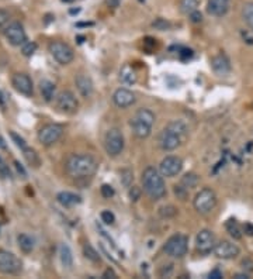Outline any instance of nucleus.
I'll use <instances>...</instances> for the list:
<instances>
[{"label": "nucleus", "mask_w": 253, "mask_h": 279, "mask_svg": "<svg viewBox=\"0 0 253 279\" xmlns=\"http://www.w3.org/2000/svg\"><path fill=\"white\" fill-rule=\"evenodd\" d=\"M65 171L69 177L75 179L90 178L97 171V161L89 154H72L66 159Z\"/></svg>", "instance_id": "nucleus-1"}, {"label": "nucleus", "mask_w": 253, "mask_h": 279, "mask_svg": "<svg viewBox=\"0 0 253 279\" xmlns=\"http://www.w3.org/2000/svg\"><path fill=\"white\" fill-rule=\"evenodd\" d=\"M142 186L145 193L152 200H159L166 195V185L160 171L153 167H148L142 172Z\"/></svg>", "instance_id": "nucleus-2"}, {"label": "nucleus", "mask_w": 253, "mask_h": 279, "mask_svg": "<svg viewBox=\"0 0 253 279\" xmlns=\"http://www.w3.org/2000/svg\"><path fill=\"white\" fill-rule=\"evenodd\" d=\"M155 124V114L149 109H140L131 119V127L135 137L144 140L148 139Z\"/></svg>", "instance_id": "nucleus-3"}, {"label": "nucleus", "mask_w": 253, "mask_h": 279, "mask_svg": "<svg viewBox=\"0 0 253 279\" xmlns=\"http://www.w3.org/2000/svg\"><path fill=\"white\" fill-rule=\"evenodd\" d=\"M188 250V238L187 235L178 232L173 234L168 241L163 245V251L166 252V255L172 258H181L187 254Z\"/></svg>", "instance_id": "nucleus-4"}, {"label": "nucleus", "mask_w": 253, "mask_h": 279, "mask_svg": "<svg viewBox=\"0 0 253 279\" xmlns=\"http://www.w3.org/2000/svg\"><path fill=\"white\" fill-rule=\"evenodd\" d=\"M217 206L216 192L210 187L201 189L194 197V209L200 214L211 213Z\"/></svg>", "instance_id": "nucleus-5"}, {"label": "nucleus", "mask_w": 253, "mask_h": 279, "mask_svg": "<svg viewBox=\"0 0 253 279\" xmlns=\"http://www.w3.org/2000/svg\"><path fill=\"white\" fill-rule=\"evenodd\" d=\"M124 145H125V141H124V136L120 129L114 127L106 133L104 148L110 157H118L124 149Z\"/></svg>", "instance_id": "nucleus-6"}, {"label": "nucleus", "mask_w": 253, "mask_h": 279, "mask_svg": "<svg viewBox=\"0 0 253 279\" xmlns=\"http://www.w3.org/2000/svg\"><path fill=\"white\" fill-rule=\"evenodd\" d=\"M48 49L52 58L61 65H69L75 58V52L72 46L64 41H52L48 46Z\"/></svg>", "instance_id": "nucleus-7"}, {"label": "nucleus", "mask_w": 253, "mask_h": 279, "mask_svg": "<svg viewBox=\"0 0 253 279\" xmlns=\"http://www.w3.org/2000/svg\"><path fill=\"white\" fill-rule=\"evenodd\" d=\"M23 270V262L17 255L7 250H0V272L6 275H16Z\"/></svg>", "instance_id": "nucleus-8"}, {"label": "nucleus", "mask_w": 253, "mask_h": 279, "mask_svg": "<svg viewBox=\"0 0 253 279\" xmlns=\"http://www.w3.org/2000/svg\"><path fill=\"white\" fill-rule=\"evenodd\" d=\"M158 142H159V147L163 151H175L184 142V140L181 139L173 129H170L169 126H166L163 130L160 131Z\"/></svg>", "instance_id": "nucleus-9"}, {"label": "nucleus", "mask_w": 253, "mask_h": 279, "mask_svg": "<svg viewBox=\"0 0 253 279\" xmlns=\"http://www.w3.org/2000/svg\"><path fill=\"white\" fill-rule=\"evenodd\" d=\"M62 134H64V127L61 124H55V123L47 124L38 131V140L42 145L49 147V145L55 144L56 141L62 137Z\"/></svg>", "instance_id": "nucleus-10"}, {"label": "nucleus", "mask_w": 253, "mask_h": 279, "mask_svg": "<svg viewBox=\"0 0 253 279\" xmlns=\"http://www.w3.org/2000/svg\"><path fill=\"white\" fill-rule=\"evenodd\" d=\"M56 109L61 113H65V114H73L77 112L79 109V102L76 99V96L71 91H64L61 92L55 99Z\"/></svg>", "instance_id": "nucleus-11"}, {"label": "nucleus", "mask_w": 253, "mask_h": 279, "mask_svg": "<svg viewBox=\"0 0 253 279\" xmlns=\"http://www.w3.org/2000/svg\"><path fill=\"white\" fill-rule=\"evenodd\" d=\"M4 36L7 38L11 46H23L27 41V34L24 27L20 24L19 21H11L7 24V27L4 28Z\"/></svg>", "instance_id": "nucleus-12"}, {"label": "nucleus", "mask_w": 253, "mask_h": 279, "mask_svg": "<svg viewBox=\"0 0 253 279\" xmlns=\"http://www.w3.org/2000/svg\"><path fill=\"white\" fill-rule=\"evenodd\" d=\"M216 244H217L216 235H214V232H211V230L204 229V230H201V232L197 234L196 248L200 254L207 255V254H210L211 251H214Z\"/></svg>", "instance_id": "nucleus-13"}, {"label": "nucleus", "mask_w": 253, "mask_h": 279, "mask_svg": "<svg viewBox=\"0 0 253 279\" xmlns=\"http://www.w3.org/2000/svg\"><path fill=\"white\" fill-rule=\"evenodd\" d=\"M181 169H183V161L176 155H169L165 159H162L159 165L160 174L168 178L176 177L178 174L181 172Z\"/></svg>", "instance_id": "nucleus-14"}, {"label": "nucleus", "mask_w": 253, "mask_h": 279, "mask_svg": "<svg viewBox=\"0 0 253 279\" xmlns=\"http://www.w3.org/2000/svg\"><path fill=\"white\" fill-rule=\"evenodd\" d=\"M213 252L216 254V257L221 258V260H234L241 254V250L234 242L222 240V241L217 242Z\"/></svg>", "instance_id": "nucleus-15"}, {"label": "nucleus", "mask_w": 253, "mask_h": 279, "mask_svg": "<svg viewBox=\"0 0 253 279\" xmlns=\"http://www.w3.org/2000/svg\"><path fill=\"white\" fill-rule=\"evenodd\" d=\"M11 85L17 92L24 94V96H33V93H34V85H33V81L27 74L19 72V74L13 75Z\"/></svg>", "instance_id": "nucleus-16"}, {"label": "nucleus", "mask_w": 253, "mask_h": 279, "mask_svg": "<svg viewBox=\"0 0 253 279\" xmlns=\"http://www.w3.org/2000/svg\"><path fill=\"white\" fill-rule=\"evenodd\" d=\"M137 100V97H135V94L131 92V91H128V89H124V88H120V89H117L114 94H112V102L114 104L117 106V107H120V109H127V107H130L132 106L134 103Z\"/></svg>", "instance_id": "nucleus-17"}, {"label": "nucleus", "mask_w": 253, "mask_h": 279, "mask_svg": "<svg viewBox=\"0 0 253 279\" xmlns=\"http://www.w3.org/2000/svg\"><path fill=\"white\" fill-rule=\"evenodd\" d=\"M75 84L79 93L83 96L84 99H87L93 94V81L89 75L77 74L75 78Z\"/></svg>", "instance_id": "nucleus-18"}, {"label": "nucleus", "mask_w": 253, "mask_h": 279, "mask_svg": "<svg viewBox=\"0 0 253 279\" xmlns=\"http://www.w3.org/2000/svg\"><path fill=\"white\" fill-rule=\"evenodd\" d=\"M229 10V0H208L207 3V11L211 16L222 17Z\"/></svg>", "instance_id": "nucleus-19"}, {"label": "nucleus", "mask_w": 253, "mask_h": 279, "mask_svg": "<svg viewBox=\"0 0 253 279\" xmlns=\"http://www.w3.org/2000/svg\"><path fill=\"white\" fill-rule=\"evenodd\" d=\"M211 68L217 75H226L231 72V62L225 54H218L211 59Z\"/></svg>", "instance_id": "nucleus-20"}, {"label": "nucleus", "mask_w": 253, "mask_h": 279, "mask_svg": "<svg viewBox=\"0 0 253 279\" xmlns=\"http://www.w3.org/2000/svg\"><path fill=\"white\" fill-rule=\"evenodd\" d=\"M56 200L59 205H62L64 207H73V206L79 205L82 202V197L76 193H72V192H59L56 195Z\"/></svg>", "instance_id": "nucleus-21"}, {"label": "nucleus", "mask_w": 253, "mask_h": 279, "mask_svg": "<svg viewBox=\"0 0 253 279\" xmlns=\"http://www.w3.org/2000/svg\"><path fill=\"white\" fill-rule=\"evenodd\" d=\"M55 91L56 86L54 82L48 81V79H44L41 81L39 84V92H41V96L45 102H51L54 97H55Z\"/></svg>", "instance_id": "nucleus-22"}, {"label": "nucleus", "mask_w": 253, "mask_h": 279, "mask_svg": "<svg viewBox=\"0 0 253 279\" xmlns=\"http://www.w3.org/2000/svg\"><path fill=\"white\" fill-rule=\"evenodd\" d=\"M120 79H121L122 84L125 85H135L138 81V75L134 71L130 64H125L122 66L121 71H120Z\"/></svg>", "instance_id": "nucleus-23"}, {"label": "nucleus", "mask_w": 253, "mask_h": 279, "mask_svg": "<svg viewBox=\"0 0 253 279\" xmlns=\"http://www.w3.org/2000/svg\"><path fill=\"white\" fill-rule=\"evenodd\" d=\"M59 258L62 265L65 267L66 270H71L73 265V255H72V250L69 248L68 244H61L59 247Z\"/></svg>", "instance_id": "nucleus-24"}, {"label": "nucleus", "mask_w": 253, "mask_h": 279, "mask_svg": "<svg viewBox=\"0 0 253 279\" xmlns=\"http://www.w3.org/2000/svg\"><path fill=\"white\" fill-rule=\"evenodd\" d=\"M225 229L229 232V235L235 238V240H241L244 235V229H241L239 223L236 222V219H228L225 223Z\"/></svg>", "instance_id": "nucleus-25"}, {"label": "nucleus", "mask_w": 253, "mask_h": 279, "mask_svg": "<svg viewBox=\"0 0 253 279\" xmlns=\"http://www.w3.org/2000/svg\"><path fill=\"white\" fill-rule=\"evenodd\" d=\"M17 242H19L20 250L24 252V254H30V252H33V250H34V238L30 237L28 234H24V232L19 234Z\"/></svg>", "instance_id": "nucleus-26"}, {"label": "nucleus", "mask_w": 253, "mask_h": 279, "mask_svg": "<svg viewBox=\"0 0 253 279\" xmlns=\"http://www.w3.org/2000/svg\"><path fill=\"white\" fill-rule=\"evenodd\" d=\"M198 182H200L198 175L194 174V172H188V174H186L184 177L181 178L180 185L184 186L186 189H193V187H196V186L198 185Z\"/></svg>", "instance_id": "nucleus-27"}, {"label": "nucleus", "mask_w": 253, "mask_h": 279, "mask_svg": "<svg viewBox=\"0 0 253 279\" xmlns=\"http://www.w3.org/2000/svg\"><path fill=\"white\" fill-rule=\"evenodd\" d=\"M168 126L170 127V129H173V130L176 131L179 136L186 141V139H187V134H188V129H187V126H186L183 121H180V120L170 121Z\"/></svg>", "instance_id": "nucleus-28"}, {"label": "nucleus", "mask_w": 253, "mask_h": 279, "mask_svg": "<svg viewBox=\"0 0 253 279\" xmlns=\"http://www.w3.org/2000/svg\"><path fill=\"white\" fill-rule=\"evenodd\" d=\"M198 6H200L198 0H180V10L184 14H190V13L198 10Z\"/></svg>", "instance_id": "nucleus-29"}, {"label": "nucleus", "mask_w": 253, "mask_h": 279, "mask_svg": "<svg viewBox=\"0 0 253 279\" xmlns=\"http://www.w3.org/2000/svg\"><path fill=\"white\" fill-rule=\"evenodd\" d=\"M242 17H244L245 23L252 28L253 31V1L245 3L244 9H242Z\"/></svg>", "instance_id": "nucleus-30"}, {"label": "nucleus", "mask_w": 253, "mask_h": 279, "mask_svg": "<svg viewBox=\"0 0 253 279\" xmlns=\"http://www.w3.org/2000/svg\"><path fill=\"white\" fill-rule=\"evenodd\" d=\"M83 254L84 257L89 261H92V262H100V260H102V258H100V254L96 251L89 242H86L83 245Z\"/></svg>", "instance_id": "nucleus-31"}, {"label": "nucleus", "mask_w": 253, "mask_h": 279, "mask_svg": "<svg viewBox=\"0 0 253 279\" xmlns=\"http://www.w3.org/2000/svg\"><path fill=\"white\" fill-rule=\"evenodd\" d=\"M23 154H24V158L27 161L30 165H33V167L37 168L39 165V158H38V154L34 151V149L31 148H26L23 149Z\"/></svg>", "instance_id": "nucleus-32"}, {"label": "nucleus", "mask_w": 253, "mask_h": 279, "mask_svg": "<svg viewBox=\"0 0 253 279\" xmlns=\"http://www.w3.org/2000/svg\"><path fill=\"white\" fill-rule=\"evenodd\" d=\"M36 51H37V43H34V41H26L21 46V52L24 56H33Z\"/></svg>", "instance_id": "nucleus-33"}, {"label": "nucleus", "mask_w": 253, "mask_h": 279, "mask_svg": "<svg viewBox=\"0 0 253 279\" xmlns=\"http://www.w3.org/2000/svg\"><path fill=\"white\" fill-rule=\"evenodd\" d=\"M132 181H134V174H132V171H130V169H122L121 171L122 185L130 187L132 184Z\"/></svg>", "instance_id": "nucleus-34"}, {"label": "nucleus", "mask_w": 253, "mask_h": 279, "mask_svg": "<svg viewBox=\"0 0 253 279\" xmlns=\"http://www.w3.org/2000/svg\"><path fill=\"white\" fill-rule=\"evenodd\" d=\"M10 137H11V140L14 141V144L19 147V148L21 149H26L28 147L27 142H26V140L23 139V137H20L17 133H14V131H10Z\"/></svg>", "instance_id": "nucleus-35"}, {"label": "nucleus", "mask_w": 253, "mask_h": 279, "mask_svg": "<svg viewBox=\"0 0 253 279\" xmlns=\"http://www.w3.org/2000/svg\"><path fill=\"white\" fill-rule=\"evenodd\" d=\"M152 27H155L156 30H160V31H165V30H169V28H170V23H169L168 20L159 17V19H156L152 23Z\"/></svg>", "instance_id": "nucleus-36"}, {"label": "nucleus", "mask_w": 253, "mask_h": 279, "mask_svg": "<svg viewBox=\"0 0 253 279\" xmlns=\"http://www.w3.org/2000/svg\"><path fill=\"white\" fill-rule=\"evenodd\" d=\"M176 213H178V210H176L175 206H165V207L160 209L162 217H173V216H176Z\"/></svg>", "instance_id": "nucleus-37"}, {"label": "nucleus", "mask_w": 253, "mask_h": 279, "mask_svg": "<svg viewBox=\"0 0 253 279\" xmlns=\"http://www.w3.org/2000/svg\"><path fill=\"white\" fill-rule=\"evenodd\" d=\"M10 21V13L7 10L0 9V28H6Z\"/></svg>", "instance_id": "nucleus-38"}, {"label": "nucleus", "mask_w": 253, "mask_h": 279, "mask_svg": "<svg viewBox=\"0 0 253 279\" xmlns=\"http://www.w3.org/2000/svg\"><path fill=\"white\" fill-rule=\"evenodd\" d=\"M175 193H176V196L180 200H186L188 195V189H186L184 186L181 185H176L175 186Z\"/></svg>", "instance_id": "nucleus-39"}, {"label": "nucleus", "mask_w": 253, "mask_h": 279, "mask_svg": "<svg viewBox=\"0 0 253 279\" xmlns=\"http://www.w3.org/2000/svg\"><path fill=\"white\" fill-rule=\"evenodd\" d=\"M100 192H102V196H103L104 199H110L114 196V187L111 185H107V184H104L102 187H100Z\"/></svg>", "instance_id": "nucleus-40"}, {"label": "nucleus", "mask_w": 253, "mask_h": 279, "mask_svg": "<svg viewBox=\"0 0 253 279\" xmlns=\"http://www.w3.org/2000/svg\"><path fill=\"white\" fill-rule=\"evenodd\" d=\"M102 222L107 226H110L115 222V217L110 210H104V212H102Z\"/></svg>", "instance_id": "nucleus-41"}, {"label": "nucleus", "mask_w": 253, "mask_h": 279, "mask_svg": "<svg viewBox=\"0 0 253 279\" xmlns=\"http://www.w3.org/2000/svg\"><path fill=\"white\" fill-rule=\"evenodd\" d=\"M179 56H180L181 61H188V59L193 58V51H191L190 48H180Z\"/></svg>", "instance_id": "nucleus-42"}, {"label": "nucleus", "mask_w": 253, "mask_h": 279, "mask_svg": "<svg viewBox=\"0 0 253 279\" xmlns=\"http://www.w3.org/2000/svg\"><path fill=\"white\" fill-rule=\"evenodd\" d=\"M128 195H130V199H131L132 202H137L141 197V189L138 186H130Z\"/></svg>", "instance_id": "nucleus-43"}, {"label": "nucleus", "mask_w": 253, "mask_h": 279, "mask_svg": "<svg viewBox=\"0 0 253 279\" xmlns=\"http://www.w3.org/2000/svg\"><path fill=\"white\" fill-rule=\"evenodd\" d=\"M188 17H190V21H191V23H201V21H203V14H201L198 10L193 11V13H190Z\"/></svg>", "instance_id": "nucleus-44"}, {"label": "nucleus", "mask_w": 253, "mask_h": 279, "mask_svg": "<svg viewBox=\"0 0 253 279\" xmlns=\"http://www.w3.org/2000/svg\"><path fill=\"white\" fill-rule=\"evenodd\" d=\"M0 174L3 175L4 178H11V174H10V169H9V167L1 161L0 162Z\"/></svg>", "instance_id": "nucleus-45"}, {"label": "nucleus", "mask_w": 253, "mask_h": 279, "mask_svg": "<svg viewBox=\"0 0 253 279\" xmlns=\"http://www.w3.org/2000/svg\"><path fill=\"white\" fill-rule=\"evenodd\" d=\"M14 167H16V169H17V172H19L20 175H21V178L27 177V172H26V169L23 168V165L20 164L19 161H14Z\"/></svg>", "instance_id": "nucleus-46"}, {"label": "nucleus", "mask_w": 253, "mask_h": 279, "mask_svg": "<svg viewBox=\"0 0 253 279\" xmlns=\"http://www.w3.org/2000/svg\"><path fill=\"white\" fill-rule=\"evenodd\" d=\"M103 278L114 279V278H117V274H115V272H114V270H111V268H107V270L103 272Z\"/></svg>", "instance_id": "nucleus-47"}, {"label": "nucleus", "mask_w": 253, "mask_h": 279, "mask_svg": "<svg viewBox=\"0 0 253 279\" xmlns=\"http://www.w3.org/2000/svg\"><path fill=\"white\" fill-rule=\"evenodd\" d=\"M244 232L246 234V235H251L252 237L253 235V224L252 223H245L244 224Z\"/></svg>", "instance_id": "nucleus-48"}, {"label": "nucleus", "mask_w": 253, "mask_h": 279, "mask_svg": "<svg viewBox=\"0 0 253 279\" xmlns=\"http://www.w3.org/2000/svg\"><path fill=\"white\" fill-rule=\"evenodd\" d=\"M210 278H214V279H219L222 278V272L219 270H214L210 272V275H208Z\"/></svg>", "instance_id": "nucleus-49"}, {"label": "nucleus", "mask_w": 253, "mask_h": 279, "mask_svg": "<svg viewBox=\"0 0 253 279\" xmlns=\"http://www.w3.org/2000/svg\"><path fill=\"white\" fill-rule=\"evenodd\" d=\"M110 7H112V9H117L118 6H120V3H121V0H107L106 1Z\"/></svg>", "instance_id": "nucleus-50"}, {"label": "nucleus", "mask_w": 253, "mask_h": 279, "mask_svg": "<svg viewBox=\"0 0 253 279\" xmlns=\"http://www.w3.org/2000/svg\"><path fill=\"white\" fill-rule=\"evenodd\" d=\"M235 278H236V279H249V275H248V274H236V275H235Z\"/></svg>", "instance_id": "nucleus-51"}, {"label": "nucleus", "mask_w": 253, "mask_h": 279, "mask_svg": "<svg viewBox=\"0 0 253 279\" xmlns=\"http://www.w3.org/2000/svg\"><path fill=\"white\" fill-rule=\"evenodd\" d=\"M76 26L77 27H90V26H93V23H77Z\"/></svg>", "instance_id": "nucleus-52"}, {"label": "nucleus", "mask_w": 253, "mask_h": 279, "mask_svg": "<svg viewBox=\"0 0 253 279\" xmlns=\"http://www.w3.org/2000/svg\"><path fill=\"white\" fill-rule=\"evenodd\" d=\"M69 13H71V14H77V13H80V9H71L69 10Z\"/></svg>", "instance_id": "nucleus-53"}, {"label": "nucleus", "mask_w": 253, "mask_h": 279, "mask_svg": "<svg viewBox=\"0 0 253 279\" xmlns=\"http://www.w3.org/2000/svg\"><path fill=\"white\" fill-rule=\"evenodd\" d=\"M76 40H77V43H79V44H82V43L84 41V37H83V36H77V37H76Z\"/></svg>", "instance_id": "nucleus-54"}, {"label": "nucleus", "mask_w": 253, "mask_h": 279, "mask_svg": "<svg viewBox=\"0 0 253 279\" xmlns=\"http://www.w3.org/2000/svg\"><path fill=\"white\" fill-rule=\"evenodd\" d=\"M0 106H4V97H3V93L0 92Z\"/></svg>", "instance_id": "nucleus-55"}, {"label": "nucleus", "mask_w": 253, "mask_h": 279, "mask_svg": "<svg viewBox=\"0 0 253 279\" xmlns=\"http://www.w3.org/2000/svg\"><path fill=\"white\" fill-rule=\"evenodd\" d=\"M0 148H6V144H4V141L0 139Z\"/></svg>", "instance_id": "nucleus-56"}, {"label": "nucleus", "mask_w": 253, "mask_h": 279, "mask_svg": "<svg viewBox=\"0 0 253 279\" xmlns=\"http://www.w3.org/2000/svg\"><path fill=\"white\" fill-rule=\"evenodd\" d=\"M62 3H66V4H69V3H73L75 0H61Z\"/></svg>", "instance_id": "nucleus-57"}, {"label": "nucleus", "mask_w": 253, "mask_h": 279, "mask_svg": "<svg viewBox=\"0 0 253 279\" xmlns=\"http://www.w3.org/2000/svg\"><path fill=\"white\" fill-rule=\"evenodd\" d=\"M0 162H1V158H0Z\"/></svg>", "instance_id": "nucleus-58"}, {"label": "nucleus", "mask_w": 253, "mask_h": 279, "mask_svg": "<svg viewBox=\"0 0 253 279\" xmlns=\"http://www.w3.org/2000/svg\"><path fill=\"white\" fill-rule=\"evenodd\" d=\"M0 232H1V230H0Z\"/></svg>", "instance_id": "nucleus-59"}]
</instances>
